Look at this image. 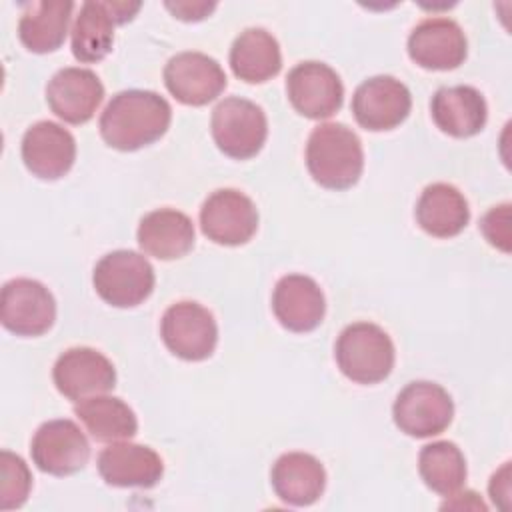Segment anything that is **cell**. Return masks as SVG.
<instances>
[{"instance_id":"6da1fadb","label":"cell","mask_w":512,"mask_h":512,"mask_svg":"<svg viewBox=\"0 0 512 512\" xmlns=\"http://www.w3.org/2000/svg\"><path fill=\"white\" fill-rule=\"evenodd\" d=\"M172 108L152 90H124L112 96L100 116V134L116 150L132 152L162 138L170 126Z\"/></svg>"},{"instance_id":"7a4b0ae2","label":"cell","mask_w":512,"mask_h":512,"mask_svg":"<svg viewBox=\"0 0 512 512\" xmlns=\"http://www.w3.org/2000/svg\"><path fill=\"white\" fill-rule=\"evenodd\" d=\"M306 166L324 188L346 190L354 186L364 170L358 134L340 122L318 124L306 142Z\"/></svg>"},{"instance_id":"3957f363","label":"cell","mask_w":512,"mask_h":512,"mask_svg":"<svg viewBox=\"0 0 512 512\" xmlns=\"http://www.w3.org/2000/svg\"><path fill=\"white\" fill-rule=\"evenodd\" d=\"M334 356L346 378L358 384H376L392 372L396 352L390 336L378 324L354 322L340 332Z\"/></svg>"},{"instance_id":"277c9868","label":"cell","mask_w":512,"mask_h":512,"mask_svg":"<svg viewBox=\"0 0 512 512\" xmlns=\"http://www.w3.org/2000/svg\"><path fill=\"white\" fill-rule=\"evenodd\" d=\"M98 296L116 308L142 304L154 290V268L134 250H114L102 256L92 274Z\"/></svg>"},{"instance_id":"5b68a950","label":"cell","mask_w":512,"mask_h":512,"mask_svg":"<svg viewBox=\"0 0 512 512\" xmlns=\"http://www.w3.org/2000/svg\"><path fill=\"white\" fill-rule=\"evenodd\" d=\"M210 130L216 146L226 156L248 160L262 150L268 136V120L258 104L230 96L212 110Z\"/></svg>"},{"instance_id":"8992f818","label":"cell","mask_w":512,"mask_h":512,"mask_svg":"<svg viewBox=\"0 0 512 512\" xmlns=\"http://www.w3.org/2000/svg\"><path fill=\"white\" fill-rule=\"evenodd\" d=\"M396 426L414 438L442 434L454 416L450 394L436 382L416 380L406 384L392 406Z\"/></svg>"},{"instance_id":"52a82bcc","label":"cell","mask_w":512,"mask_h":512,"mask_svg":"<svg viewBox=\"0 0 512 512\" xmlns=\"http://www.w3.org/2000/svg\"><path fill=\"white\" fill-rule=\"evenodd\" d=\"M166 348L182 360L200 362L212 356L218 342V326L208 308L182 300L166 308L160 322Z\"/></svg>"},{"instance_id":"ba28073f","label":"cell","mask_w":512,"mask_h":512,"mask_svg":"<svg viewBox=\"0 0 512 512\" xmlns=\"http://www.w3.org/2000/svg\"><path fill=\"white\" fill-rule=\"evenodd\" d=\"M140 6V2H84L72 26L74 58L84 64L106 58L114 44V26L132 20Z\"/></svg>"},{"instance_id":"9c48e42d","label":"cell","mask_w":512,"mask_h":512,"mask_svg":"<svg viewBox=\"0 0 512 512\" xmlns=\"http://www.w3.org/2000/svg\"><path fill=\"white\" fill-rule=\"evenodd\" d=\"M0 320L16 336H42L56 320V300L38 280H8L2 286Z\"/></svg>"},{"instance_id":"30bf717a","label":"cell","mask_w":512,"mask_h":512,"mask_svg":"<svg viewBox=\"0 0 512 512\" xmlns=\"http://www.w3.org/2000/svg\"><path fill=\"white\" fill-rule=\"evenodd\" d=\"M30 456L38 470L52 476H68L86 466L90 444L76 422L68 418L48 420L34 432Z\"/></svg>"},{"instance_id":"8fae6325","label":"cell","mask_w":512,"mask_h":512,"mask_svg":"<svg viewBox=\"0 0 512 512\" xmlns=\"http://www.w3.org/2000/svg\"><path fill=\"white\" fill-rule=\"evenodd\" d=\"M200 228L208 240L222 246L246 244L258 228L254 202L234 188L212 192L200 208Z\"/></svg>"},{"instance_id":"7c38bea8","label":"cell","mask_w":512,"mask_h":512,"mask_svg":"<svg viewBox=\"0 0 512 512\" xmlns=\"http://www.w3.org/2000/svg\"><path fill=\"white\" fill-rule=\"evenodd\" d=\"M286 92L296 112L312 120L330 118L344 100V86L336 70L316 60L300 62L288 72Z\"/></svg>"},{"instance_id":"4fadbf2b","label":"cell","mask_w":512,"mask_h":512,"mask_svg":"<svg viewBox=\"0 0 512 512\" xmlns=\"http://www.w3.org/2000/svg\"><path fill=\"white\" fill-rule=\"evenodd\" d=\"M52 378L58 392L74 402L106 394L116 386L114 364L102 352L88 346L62 352L54 362Z\"/></svg>"},{"instance_id":"5bb4252c","label":"cell","mask_w":512,"mask_h":512,"mask_svg":"<svg viewBox=\"0 0 512 512\" xmlns=\"http://www.w3.org/2000/svg\"><path fill=\"white\" fill-rule=\"evenodd\" d=\"M412 108V96L406 84L394 76H372L364 80L352 96V114L356 122L372 132L400 126Z\"/></svg>"},{"instance_id":"9a60e30c","label":"cell","mask_w":512,"mask_h":512,"mask_svg":"<svg viewBox=\"0 0 512 512\" xmlns=\"http://www.w3.org/2000/svg\"><path fill=\"white\" fill-rule=\"evenodd\" d=\"M168 92L186 106H204L216 100L226 88L222 66L202 52H180L164 66Z\"/></svg>"},{"instance_id":"2e32d148","label":"cell","mask_w":512,"mask_h":512,"mask_svg":"<svg viewBox=\"0 0 512 512\" xmlns=\"http://www.w3.org/2000/svg\"><path fill=\"white\" fill-rule=\"evenodd\" d=\"M104 100V86L96 72L68 66L58 70L46 86L50 110L68 124L88 122Z\"/></svg>"},{"instance_id":"e0dca14e","label":"cell","mask_w":512,"mask_h":512,"mask_svg":"<svg viewBox=\"0 0 512 512\" xmlns=\"http://www.w3.org/2000/svg\"><path fill=\"white\" fill-rule=\"evenodd\" d=\"M410 58L426 70H454L466 54L468 42L452 18H426L408 36Z\"/></svg>"},{"instance_id":"ac0fdd59","label":"cell","mask_w":512,"mask_h":512,"mask_svg":"<svg viewBox=\"0 0 512 512\" xmlns=\"http://www.w3.org/2000/svg\"><path fill=\"white\" fill-rule=\"evenodd\" d=\"M24 166L42 180L62 178L76 160V140L60 124L42 120L22 136Z\"/></svg>"},{"instance_id":"d6986e66","label":"cell","mask_w":512,"mask_h":512,"mask_svg":"<svg viewBox=\"0 0 512 512\" xmlns=\"http://www.w3.org/2000/svg\"><path fill=\"white\" fill-rule=\"evenodd\" d=\"M276 320L292 332H310L320 326L326 314L324 292L304 274L282 276L272 292Z\"/></svg>"},{"instance_id":"ffe728a7","label":"cell","mask_w":512,"mask_h":512,"mask_svg":"<svg viewBox=\"0 0 512 512\" xmlns=\"http://www.w3.org/2000/svg\"><path fill=\"white\" fill-rule=\"evenodd\" d=\"M96 464L104 482L118 488H152L164 474L162 458L150 446L132 442L106 446Z\"/></svg>"},{"instance_id":"44dd1931","label":"cell","mask_w":512,"mask_h":512,"mask_svg":"<svg viewBox=\"0 0 512 512\" xmlns=\"http://www.w3.org/2000/svg\"><path fill=\"white\" fill-rule=\"evenodd\" d=\"M270 482L282 502L310 506L326 488V470L312 454L286 452L272 464Z\"/></svg>"},{"instance_id":"7402d4cb","label":"cell","mask_w":512,"mask_h":512,"mask_svg":"<svg viewBox=\"0 0 512 512\" xmlns=\"http://www.w3.org/2000/svg\"><path fill=\"white\" fill-rule=\"evenodd\" d=\"M430 112L434 124L454 138L478 134L488 118L486 100L472 86L438 88L430 100Z\"/></svg>"},{"instance_id":"603a6c76","label":"cell","mask_w":512,"mask_h":512,"mask_svg":"<svg viewBox=\"0 0 512 512\" xmlns=\"http://www.w3.org/2000/svg\"><path fill=\"white\" fill-rule=\"evenodd\" d=\"M140 248L158 260H174L188 254L194 246L192 220L174 208L148 212L138 224Z\"/></svg>"},{"instance_id":"cb8c5ba5","label":"cell","mask_w":512,"mask_h":512,"mask_svg":"<svg viewBox=\"0 0 512 512\" xmlns=\"http://www.w3.org/2000/svg\"><path fill=\"white\" fill-rule=\"evenodd\" d=\"M414 214L420 228L436 238H452L460 234L470 220V208L464 194L446 182L426 186L416 202Z\"/></svg>"},{"instance_id":"d4e9b609","label":"cell","mask_w":512,"mask_h":512,"mask_svg":"<svg viewBox=\"0 0 512 512\" xmlns=\"http://www.w3.org/2000/svg\"><path fill=\"white\" fill-rule=\"evenodd\" d=\"M72 10L74 2L70 0H42L26 4L18 22L20 42L36 54L58 50L68 34Z\"/></svg>"},{"instance_id":"484cf974","label":"cell","mask_w":512,"mask_h":512,"mask_svg":"<svg viewBox=\"0 0 512 512\" xmlns=\"http://www.w3.org/2000/svg\"><path fill=\"white\" fill-rule=\"evenodd\" d=\"M230 68L234 76L250 84L274 78L282 68L278 40L264 28H246L232 42Z\"/></svg>"},{"instance_id":"4316f807","label":"cell","mask_w":512,"mask_h":512,"mask_svg":"<svg viewBox=\"0 0 512 512\" xmlns=\"http://www.w3.org/2000/svg\"><path fill=\"white\" fill-rule=\"evenodd\" d=\"M74 414L98 442L130 440L138 430V420L132 408L116 396H90L74 406Z\"/></svg>"},{"instance_id":"83f0119b","label":"cell","mask_w":512,"mask_h":512,"mask_svg":"<svg viewBox=\"0 0 512 512\" xmlns=\"http://www.w3.org/2000/svg\"><path fill=\"white\" fill-rule=\"evenodd\" d=\"M418 470L424 484L442 496L454 494L466 480L464 454L454 442L448 440L422 446L418 454Z\"/></svg>"},{"instance_id":"f1b7e54d","label":"cell","mask_w":512,"mask_h":512,"mask_svg":"<svg viewBox=\"0 0 512 512\" xmlns=\"http://www.w3.org/2000/svg\"><path fill=\"white\" fill-rule=\"evenodd\" d=\"M30 486H32V476H30L26 462L8 450H2V454H0V508L2 510L20 508L30 494Z\"/></svg>"},{"instance_id":"f546056e","label":"cell","mask_w":512,"mask_h":512,"mask_svg":"<svg viewBox=\"0 0 512 512\" xmlns=\"http://www.w3.org/2000/svg\"><path fill=\"white\" fill-rule=\"evenodd\" d=\"M510 204H500V206H494L490 208L482 222H480V228H482V234L486 236V240L500 248L502 252H510Z\"/></svg>"},{"instance_id":"4dcf8cb0","label":"cell","mask_w":512,"mask_h":512,"mask_svg":"<svg viewBox=\"0 0 512 512\" xmlns=\"http://www.w3.org/2000/svg\"><path fill=\"white\" fill-rule=\"evenodd\" d=\"M166 8L180 20L196 22L206 18L216 8V4L214 2H176V4L166 2Z\"/></svg>"},{"instance_id":"1f68e13d","label":"cell","mask_w":512,"mask_h":512,"mask_svg":"<svg viewBox=\"0 0 512 512\" xmlns=\"http://www.w3.org/2000/svg\"><path fill=\"white\" fill-rule=\"evenodd\" d=\"M508 494H510V462H506L490 480V496L494 504H498L500 508H506Z\"/></svg>"},{"instance_id":"d6a6232c","label":"cell","mask_w":512,"mask_h":512,"mask_svg":"<svg viewBox=\"0 0 512 512\" xmlns=\"http://www.w3.org/2000/svg\"><path fill=\"white\" fill-rule=\"evenodd\" d=\"M452 496V500H446L444 504H442V510H446V508H456V510H460V508H470V510H486V504L480 500V496L476 494V492H472V490H468V492H460V494H450Z\"/></svg>"}]
</instances>
